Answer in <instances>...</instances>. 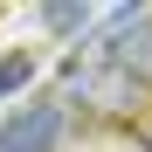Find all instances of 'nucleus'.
<instances>
[{
	"label": "nucleus",
	"instance_id": "obj_1",
	"mask_svg": "<svg viewBox=\"0 0 152 152\" xmlns=\"http://www.w3.org/2000/svg\"><path fill=\"white\" fill-rule=\"evenodd\" d=\"M56 132H62V111L56 104H28V111H14L0 124V152H48Z\"/></svg>",
	"mask_w": 152,
	"mask_h": 152
},
{
	"label": "nucleus",
	"instance_id": "obj_2",
	"mask_svg": "<svg viewBox=\"0 0 152 152\" xmlns=\"http://www.w3.org/2000/svg\"><path fill=\"white\" fill-rule=\"evenodd\" d=\"M76 83H83V97L97 111H132L138 104V76H124V69H76Z\"/></svg>",
	"mask_w": 152,
	"mask_h": 152
},
{
	"label": "nucleus",
	"instance_id": "obj_3",
	"mask_svg": "<svg viewBox=\"0 0 152 152\" xmlns=\"http://www.w3.org/2000/svg\"><path fill=\"white\" fill-rule=\"evenodd\" d=\"M28 76H35V62H28V56H7V62H0V97H14Z\"/></svg>",
	"mask_w": 152,
	"mask_h": 152
},
{
	"label": "nucleus",
	"instance_id": "obj_4",
	"mask_svg": "<svg viewBox=\"0 0 152 152\" xmlns=\"http://www.w3.org/2000/svg\"><path fill=\"white\" fill-rule=\"evenodd\" d=\"M42 21H48L56 35H76V28H90V7H48Z\"/></svg>",
	"mask_w": 152,
	"mask_h": 152
}]
</instances>
